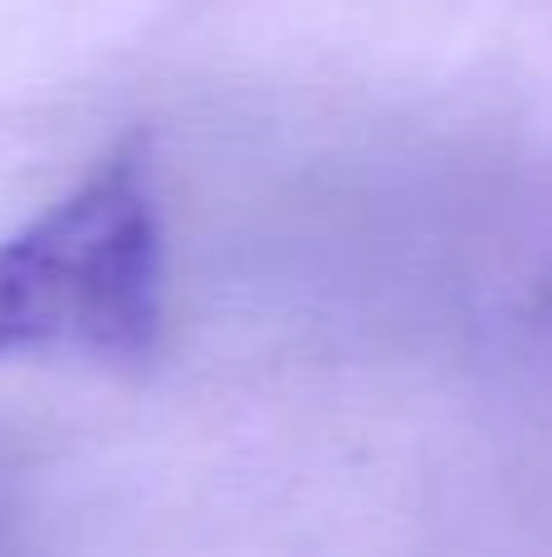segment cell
I'll return each mask as SVG.
<instances>
[{
  "label": "cell",
  "instance_id": "1",
  "mask_svg": "<svg viewBox=\"0 0 552 557\" xmlns=\"http://www.w3.org/2000/svg\"><path fill=\"white\" fill-rule=\"evenodd\" d=\"M162 333V206L142 147L123 143L74 191L0 240V357L127 362Z\"/></svg>",
  "mask_w": 552,
  "mask_h": 557
}]
</instances>
